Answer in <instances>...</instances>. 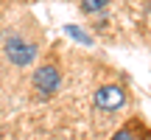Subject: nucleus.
<instances>
[{
  "instance_id": "3",
  "label": "nucleus",
  "mask_w": 151,
  "mask_h": 140,
  "mask_svg": "<svg viewBox=\"0 0 151 140\" xmlns=\"http://www.w3.org/2000/svg\"><path fill=\"white\" fill-rule=\"evenodd\" d=\"M59 84H62V76H59V70H56L53 65H42L37 73H34V87H37L42 95L56 92V90H59Z\"/></svg>"
},
{
  "instance_id": "5",
  "label": "nucleus",
  "mask_w": 151,
  "mask_h": 140,
  "mask_svg": "<svg viewBox=\"0 0 151 140\" xmlns=\"http://www.w3.org/2000/svg\"><path fill=\"white\" fill-rule=\"evenodd\" d=\"M65 31H67V34H70V37L76 39V42H84V45H92V39H90V37H87V34H84V31H81V28H78V25H65Z\"/></svg>"
},
{
  "instance_id": "4",
  "label": "nucleus",
  "mask_w": 151,
  "mask_h": 140,
  "mask_svg": "<svg viewBox=\"0 0 151 140\" xmlns=\"http://www.w3.org/2000/svg\"><path fill=\"white\" fill-rule=\"evenodd\" d=\"M109 6V0H81V9L87 11V14H98V11H104Z\"/></svg>"
},
{
  "instance_id": "2",
  "label": "nucleus",
  "mask_w": 151,
  "mask_h": 140,
  "mask_svg": "<svg viewBox=\"0 0 151 140\" xmlns=\"http://www.w3.org/2000/svg\"><path fill=\"white\" fill-rule=\"evenodd\" d=\"M6 56H9L14 65H31L34 59H37V45L25 42L22 37H9L6 39Z\"/></svg>"
},
{
  "instance_id": "1",
  "label": "nucleus",
  "mask_w": 151,
  "mask_h": 140,
  "mask_svg": "<svg viewBox=\"0 0 151 140\" xmlns=\"http://www.w3.org/2000/svg\"><path fill=\"white\" fill-rule=\"evenodd\" d=\"M126 104V90L118 84H104L95 90V107L104 109V112H115Z\"/></svg>"
},
{
  "instance_id": "6",
  "label": "nucleus",
  "mask_w": 151,
  "mask_h": 140,
  "mask_svg": "<svg viewBox=\"0 0 151 140\" xmlns=\"http://www.w3.org/2000/svg\"><path fill=\"white\" fill-rule=\"evenodd\" d=\"M112 140H137V135H134V129L129 126V129H120V132H118V135H115Z\"/></svg>"
}]
</instances>
